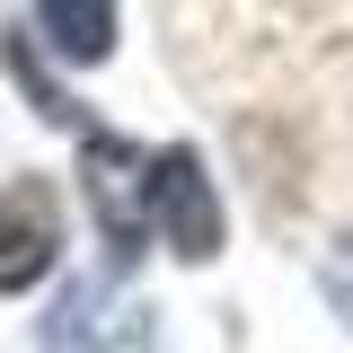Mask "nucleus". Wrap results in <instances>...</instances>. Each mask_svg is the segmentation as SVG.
<instances>
[{"label":"nucleus","instance_id":"1","mask_svg":"<svg viewBox=\"0 0 353 353\" xmlns=\"http://www.w3.org/2000/svg\"><path fill=\"white\" fill-rule=\"evenodd\" d=\"M88 203L115 256H141V239H168L185 265L221 248V203L194 150H141L115 132H88Z\"/></svg>","mask_w":353,"mask_h":353},{"label":"nucleus","instance_id":"4","mask_svg":"<svg viewBox=\"0 0 353 353\" xmlns=\"http://www.w3.org/2000/svg\"><path fill=\"white\" fill-rule=\"evenodd\" d=\"M327 292H336V309H345V318H353V256L336 265V274H327Z\"/></svg>","mask_w":353,"mask_h":353},{"label":"nucleus","instance_id":"2","mask_svg":"<svg viewBox=\"0 0 353 353\" xmlns=\"http://www.w3.org/2000/svg\"><path fill=\"white\" fill-rule=\"evenodd\" d=\"M62 248V203H53V185L36 176H18V185H0V292H27L44 265Z\"/></svg>","mask_w":353,"mask_h":353},{"label":"nucleus","instance_id":"3","mask_svg":"<svg viewBox=\"0 0 353 353\" xmlns=\"http://www.w3.org/2000/svg\"><path fill=\"white\" fill-rule=\"evenodd\" d=\"M36 18L62 62H106V44H115V0H36Z\"/></svg>","mask_w":353,"mask_h":353}]
</instances>
